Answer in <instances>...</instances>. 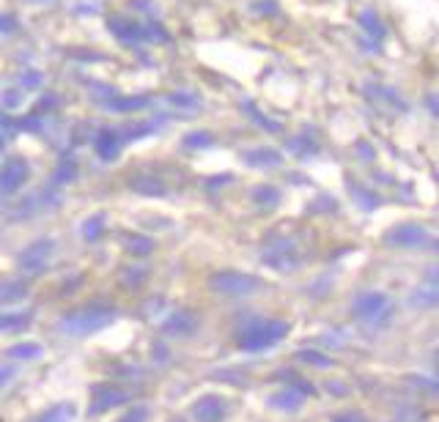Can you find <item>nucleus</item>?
Returning a JSON list of instances; mask_svg holds the SVG:
<instances>
[{
    "label": "nucleus",
    "instance_id": "f257e3e1",
    "mask_svg": "<svg viewBox=\"0 0 439 422\" xmlns=\"http://www.w3.org/2000/svg\"><path fill=\"white\" fill-rule=\"evenodd\" d=\"M288 337V324L281 318H247L236 332V346L245 354H261Z\"/></svg>",
    "mask_w": 439,
    "mask_h": 422
},
{
    "label": "nucleus",
    "instance_id": "f03ea898",
    "mask_svg": "<svg viewBox=\"0 0 439 422\" xmlns=\"http://www.w3.org/2000/svg\"><path fill=\"white\" fill-rule=\"evenodd\" d=\"M116 318H118V313L110 304H88V307H77V310L66 313V316L61 318L58 329L71 334V337H88V334H96L107 329Z\"/></svg>",
    "mask_w": 439,
    "mask_h": 422
},
{
    "label": "nucleus",
    "instance_id": "7ed1b4c3",
    "mask_svg": "<svg viewBox=\"0 0 439 422\" xmlns=\"http://www.w3.org/2000/svg\"><path fill=\"white\" fill-rule=\"evenodd\" d=\"M261 261L275 272H291L299 266V249L286 236H269L263 245Z\"/></svg>",
    "mask_w": 439,
    "mask_h": 422
},
{
    "label": "nucleus",
    "instance_id": "20e7f679",
    "mask_svg": "<svg viewBox=\"0 0 439 422\" xmlns=\"http://www.w3.org/2000/svg\"><path fill=\"white\" fill-rule=\"evenodd\" d=\"M211 291L223 294V297H231V299H239V297H250L253 291L261 288V280L258 277H250L245 272H217L209 280Z\"/></svg>",
    "mask_w": 439,
    "mask_h": 422
},
{
    "label": "nucleus",
    "instance_id": "39448f33",
    "mask_svg": "<svg viewBox=\"0 0 439 422\" xmlns=\"http://www.w3.org/2000/svg\"><path fill=\"white\" fill-rule=\"evenodd\" d=\"M390 297L382 291H365L357 299L351 302V316L357 318L360 324H376L390 313Z\"/></svg>",
    "mask_w": 439,
    "mask_h": 422
},
{
    "label": "nucleus",
    "instance_id": "423d86ee",
    "mask_svg": "<svg viewBox=\"0 0 439 422\" xmlns=\"http://www.w3.org/2000/svg\"><path fill=\"white\" fill-rule=\"evenodd\" d=\"M132 401V392L129 389L118 387V384H96L91 389V406H88V414L91 417H99L110 408H118V406L129 403Z\"/></svg>",
    "mask_w": 439,
    "mask_h": 422
},
{
    "label": "nucleus",
    "instance_id": "0eeeda50",
    "mask_svg": "<svg viewBox=\"0 0 439 422\" xmlns=\"http://www.w3.org/2000/svg\"><path fill=\"white\" fill-rule=\"evenodd\" d=\"M382 242L390 247H398V249H418V247L428 245V230L418 222H401V225H393L387 230Z\"/></svg>",
    "mask_w": 439,
    "mask_h": 422
},
{
    "label": "nucleus",
    "instance_id": "6e6552de",
    "mask_svg": "<svg viewBox=\"0 0 439 422\" xmlns=\"http://www.w3.org/2000/svg\"><path fill=\"white\" fill-rule=\"evenodd\" d=\"M195 422H226L228 417V403L220 395H201L193 403Z\"/></svg>",
    "mask_w": 439,
    "mask_h": 422
},
{
    "label": "nucleus",
    "instance_id": "1a4fd4ad",
    "mask_svg": "<svg viewBox=\"0 0 439 422\" xmlns=\"http://www.w3.org/2000/svg\"><path fill=\"white\" fill-rule=\"evenodd\" d=\"M195 329H198V318L190 310H176L162 321V332L171 334V337H187Z\"/></svg>",
    "mask_w": 439,
    "mask_h": 422
},
{
    "label": "nucleus",
    "instance_id": "9d476101",
    "mask_svg": "<svg viewBox=\"0 0 439 422\" xmlns=\"http://www.w3.org/2000/svg\"><path fill=\"white\" fill-rule=\"evenodd\" d=\"M305 392L302 389H297V387H283V389H278L275 395H269V406L272 408H278V411H286V414H294V411H299L302 408V403H305Z\"/></svg>",
    "mask_w": 439,
    "mask_h": 422
},
{
    "label": "nucleus",
    "instance_id": "9b49d317",
    "mask_svg": "<svg viewBox=\"0 0 439 422\" xmlns=\"http://www.w3.org/2000/svg\"><path fill=\"white\" fill-rule=\"evenodd\" d=\"M50 252H53V245L50 242H39V245L28 247L25 249V255H22V269L25 272H31V274H36V272H41L44 266H47V261H50Z\"/></svg>",
    "mask_w": 439,
    "mask_h": 422
},
{
    "label": "nucleus",
    "instance_id": "f8f14e48",
    "mask_svg": "<svg viewBox=\"0 0 439 422\" xmlns=\"http://www.w3.org/2000/svg\"><path fill=\"white\" fill-rule=\"evenodd\" d=\"M242 159L250 168H261V170H269V168H275V165L283 162V157L275 148H253V151H245Z\"/></svg>",
    "mask_w": 439,
    "mask_h": 422
},
{
    "label": "nucleus",
    "instance_id": "ddd939ff",
    "mask_svg": "<svg viewBox=\"0 0 439 422\" xmlns=\"http://www.w3.org/2000/svg\"><path fill=\"white\" fill-rule=\"evenodd\" d=\"M74 417H77L74 403H58V406H53V408H47V411H41V414L31 422H74Z\"/></svg>",
    "mask_w": 439,
    "mask_h": 422
},
{
    "label": "nucleus",
    "instance_id": "4468645a",
    "mask_svg": "<svg viewBox=\"0 0 439 422\" xmlns=\"http://www.w3.org/2000/svg\"><path fill=\"white\" fill-rule=\"evenodd\" d=\"M294 359H297L299 365H308V368H318V370L333 368V359L324 351H316V349H302V351L294 354Z\"/></svg>",
    "mask_w": 439,
    "mask_h": 422
},
{
    "label": "nucleus",
    "instance_id": "2eb2a0df",
    "mask_svg": "<svg viewBox=\"0 0 439 422\" xmlns=\"http://www.w3.org/2000/svg\"><path fill=\"white\" fill-rule=\"evenodd\" d=\"M6 356L9 359H17V362H34L39 356H44V349L36 346V343H17V346H11L6 351Z\"/></svg>",
    "mask_w": 439,
    "mask_h": 422
},
{
    "label": "nucleus",
    "instance_id": "dca6fc26",
    "mask_svg": "<svg viewBox=\"0 0 439 422\" xmlns=\"http://www.w3.org/2000/svg\"><path fill=\"white\" fill-rule=\"evenodd\" d=\"M412 304L415 307H428V310H434V307H439V285H423V288H418L415 294H412Z\"/></svg>",
    "mask_w": 439,
    "mask_h": 422
},
{
    "label": "nucleus",
    "instance_id": "f3484780",
    "mask_svg": "<svg viewBox=\"0 0 439 422\" xmlns=\"http://www.w3.org/2000/svg\"><path fill=\"white\" fill-rule=\"evenodd\" d=\"M360 25H363V31L370 36V38H376V41H382L387 36V28H385V22L376 17L373 11H360Z\"/></svg>",
    "mask_w": 439,
    "mask_h": 422
},
{
    "label": "nucleus",
    "instance_id": "a211bd4d",
    "mask_svg": "<svg viewBox=\"0 0 439 422\" xmlns=\"http://www.w3.org/2000/svg\"><path fill=\"white\" fill-rule=\"evenodd\" d=\"M31 324V313H0V332H17Z\"/></svg>",
    "mask_w": 439,
    "mask_h": 422
},
{
    "label": "nucleus",
    "instance_id": "6ab92c4d",
    "mask_svg": "<svg viewBox=\"0 0 439 422\" xmlns=\"http://www.w3.org/2000/svg\"><path fill=\"white\" fill-rule=\"evenodd\" d=\"M288 151H294L297 157H316L318 154V140H311L308 132L305 135H297L294 140L288 143Z\"/></svg>",
    "mask_w": 439,
    "mask_h": 422
},
{
    "label": "nucleus",
    "instance_id": "aec40b11",
    "mask_svg": "<svg viewBox=\"0 0 439 422\" xmlns=\"http://www.w3.org/2000/svg\"><path fill=\"white\" fill-rule=\"evenodd\" d=\"M253 200L261 206V209H275L281 203V190L278 187H258L253 192Z\"/></svg>",
    "mask_w": 439,
    "mask_h": 422
},
{
    "label": "nucleus",
    "instance_id": "412c9836",
    "mask_svg": "<svg viewBox=\"0 0 439 422\" xmlns=\"http://www.w3.org/2000/svg\"><path fill=\"white\" fill-rule=\"evenodd\" d=\"M351 197L357 200V206H363V211H373L379 206V195H373L368 187H357L351 184Z\"/></svg>",
    "mask_w": 439,
    "mask_h": 422
},
{
    "label": "nucleus",
    "instance_id": "4be33fe9",
    "mask_svg": "<svg viewBox=\"0 0 439 422\" xmlns=\"http://www.w3.org/2000/svg\"><path fill=\"white\" fill-rule=\"evenodd\" d=\"M25 294H28V288H25V285H19V282H6V285H0V302L22 299Z\"/></svg>",
    "mask_w": 439,
    "mask_h": 422
},
{
    "label": "nucleus",
    "instance_id": "5701e85b",
    "mask_svg": "<svg viewBox=\"0 0 439 422\" xmlns=\"http://www.w3.org/2000/svg\"><path fill=\"white\" fill-rule=\"evenodd\" d=\"M245 113L247 115H250V118H256V121L261 123V129H266V132H278V129H281V126H278V123L275 121H269V118H266V115H263L261 110H258V107L256 105H250V102H245Z\"/></svg>",
    "mask_w": 439,
    "mask_h": 422
},
{
    "label": "nucleus",
    "instance_id": "b1692460",
    "mask_svg": "<svg viewBox=\"0 0 439 422\" xmlns=\"http://www.w3.org/2000/svg\"><path fill=\"white\" fill-rule=\"evenodd\" d=\"M132 187L143 195H165V187L154 178H138V181H132Z\"/></svg>",
    "mask_w": 439,
    "mask_h": 422
},
{
    "label": "nucleus",
    "instance_id": "393cba45",
    "mask_svg": "<svg viewBox=\"0 0 439 422\" xmlns=\"http://www.w3.org/2000/svg\"><path fill=\"white\" fill-rule=\"evenodd\" d=\"M126 247L132 249V255H138V258H143V255H148L151 252V242L148 239H141V236H132V239H126Z\"/></svg>",
    "mask_w": 439,
    "mask_h": 422
},
{
    "label": "nucleus",
    "instance_id": "a878e982",
    "mask_svg": "<svg viewBox=\"0 0 439 422\" xmlns=\"http://www.w3.org/2000/svg\"><path fill=\"white\" fill-rule=\"evenodd\" d=\"M22 178V170H19V165H11L3 176H0V184L6 187V190H11V187H17V181Z\"/></svg>",
    "mask_w": 439,
    "mask_h": 422
},
{
    "label": "nucleus",
    "instance_id": "bb28decb",
    "mask_svg": "<svg viewBox=\"0 0 439 422\" xmlns=\"http://www.w3.org/2000/svg\"><path fill=\"white\" fill-rule=\"evenodd\" d=\"M146 420H148V408H146V406H135V408H129L118 422H146Z\"/></svg>",
    "mask_w": 439,
    "mask_h": 422
},
{
    "label": "nucleus",
    "instance_id": "cd10ccee",
    "mask_svg": "<svg viewBox=\"0 0 439 422\" xmlns=\"http://www.w3.org/2000/svg\"><path fill=\"white\" fill-rule=\"evenodd\" d=\"M187 145H193V148H206V145H211V135H206V132L190 135V138H187Z\"/></svg>",
    "mask_w": 439,
    "mask_h": 422
},
{
    "label": "nucleus",
    "instance_id": "c85d7f7f",
    "mask_svg": "<svg viewBox=\"0 0 439 422\" xmlns=\"http://www.w3.org/2000/svg\"><path fill=\"white\" fill-rule=\"evenodd\" d=\"M99 233H102V220H99V217H94L91 222H86V239H91V242H94Z\"/></svg>",
    "mask_w": 439,
    "mask_h": 422
},
{
    "label": "nucleus",
    "instance_id": "c756f323",
    "mask_svg": "<svg viewBox=\"0 0 439 422\" xmlns=\"http://www.w3.org/2000/svg\"><path fill=\"white\" fill-rule=\"evenodd\" d=\"M14 376H17V368H14V365H0V389L6 387Z\"/></svg>",
    "mask_w": 439,
    "mask_h": 422
},
{
    "label": "nucleus",
    "instance_id": "7c9ffc66",
    "mask_svg": "<svg viewBox=\"0 0 439 422\" xmlns=\"http://www.w3.org/2000/svg\"><path fill=\"white\" fill-rule=\"evenodd\" d=\"M333 422H368L363 414H357V411H346V414H338L333 417Z\"/></svg>",
    "mask_w": 439,
    "mask_h": 422
},
{
    "label": "nucleus",
    "instance_id": "2f4dec72",
    "mask_svg": "<svg viewBox=\"0 0 439 422\" xmlns=\"http://www.w3.org/2000/svg\"><path fill=\"white\" fill-rule=\"evenodd\" d=\"M256 9H258V11H263V17H272V14L278 11V6H275L272 0H258V3H256Z\"/></svg>",
    "mask_w": 439,
    "mask_h": 422
},
{
    "label": "nucleus",
    "instance_id": "473e14b6",
    "mask_svg": "<svg viewBox=\"0 0 439 422\" xmlns=\"http://www.w3.org/2000/svg\"><path fill=\"white\" fill-rule=\"evenodd\" d=\"M425 285H439V266L431 269V272H425Z\"/></svg>",
    "mask_w": 439,
    "mask_h": 422
},
{
    "label": "nucleus",
    "instance_id": "72a5a7b5",
    "mask_svg": "<svg viewBox=\"0 0 439 422\" xmlns=\"http://www.w3.org/2000/svg\"><path fill=\"white\" fill-rule=\"evenodd\" d=\"M425 107L434 113V115H439V96H428V102H425Z\"/></svg>",
    "mask_w": 439,
    "mask_h": 422
},
{
    "label": "nucleus",
    "instance_id": "f704fd0d",
    "mask_svg": "<svg viewBox=\"0 0 439 422\" xmlns=\"http://www.w3.org/2000/svg\"><path fill=\"white\" fill-rule=\"evenodd\" d=\"M231 181H233L231 176H220V178H211L206 187H223V184H231Z\"/></svg>",
    "mask_w": 439,
    "mask_h": 422
},
{
    "label": "nucleus",
    "instance_id": "c9c22d12",
    "mask_svg": "<svg viewBox=\"0 0 439 422\" xmlns=\"http://www.w3.org/2000/svg\"><path fill=\"white\" fill-rule=\"evenodd\" d=\"M360 157L373 159V151H370V148H368V143H360Z\"/></svg>",
    "mask_w": 439,
    "mask_h": 422
}]
</instances>
